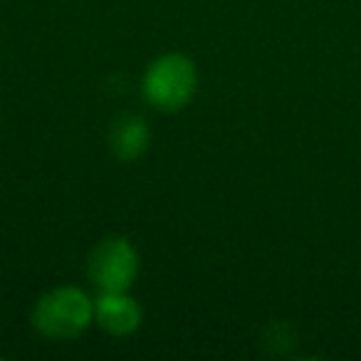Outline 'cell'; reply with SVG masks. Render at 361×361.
Instances as JSON below:
<instances>
[{"label": "cell", "instance_id": "obj_3", "mask_svg": "<svg viewBox=\"0 0 361 361\" xmlns=\"http://www.w3.org/2000/svg\"><path fill=\"white\" fill-rule=\"evenodd\" d=\"M87 275L99 292H129L139 275V252L126 238H104L90 252Z\"/></svg>", "mask_w": 361, "mask_h": 361}, {"label": "cell", "instance_id": "obj_5", "mask_svg": "<svg viewBox=\"0 0 361 361\" xmlns=\"http://www.w3.org/2000/svg\"><path fill=\"white\" fill-rule=\"evenodd\" d=\"M151 129L141 116L124 114L111 124L109 131V144L116 159L121 161H134L149 149Z\"/></svg>", "mask_w": 361, "mask_h": 361}, {"label": "cell", "instance_id": "obj_2", "mask_svg": "<svg viewBox=\"0 0 361 361\" xmlns=\"http://www.w3.org/2000/svg\"><path fill=\"white\" fill-rule=\"evenodd\" d=\"M141 90L151 106L161 111H178L196 94L198 70L191 57L169 52L149 65Z\"/></svg>", "mask_w": 361, "mask_h": 361}, {"label": "cell", "instance_id": "obj_1", "mask_svg": "<svg viewBox=\"0 0 361 361\" xmlns=\"http://www.w3.org/2000/svg\"><path fill=\"white\" fill-rule=\"evenodd\" d=\"M94 322V300L75 285L45 292L32 310V326L42 336L67 341L80 336Z\"/></svg>", "mask_w": 361, "mask_h": 361}, {"label": "cell", "instance_id": "obj_4", "mask_svg": "<svg viewBox=\"0 0 361 361\" xmlns=\"http://www.w3.org/2000/svg\"><path fill=\"white\" fill-rule=\"evenodd\" d=\"M94 319L109 334L126 336L139 329L141 307L126 292H99L94 302Z\"/></svg>", "mask_w": 361, "mask_h": 361}]
</instances>
